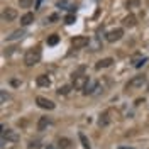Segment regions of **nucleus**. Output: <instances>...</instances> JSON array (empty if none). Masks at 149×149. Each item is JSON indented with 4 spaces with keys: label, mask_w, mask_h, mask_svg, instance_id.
Instances as JSON below:
<instances>
[{
    "label": "nucleus",
    "mask_w": 149,
    "mask_h": 149,
    "mask_svg": "<svg viewBox=\"0 0 149 149\" xmlns=\"http://www.w3.org/2000/svg\"><path fill=\"white\" fill-rule=\"evenodd\" d=\"M39 61H41V49L37 46L26 51V54H24V65L26 66H34Z\"/></svg>",
    "instance_id": "1"
},
{
    "label": "nucleus",
    "mask_w": 149,
    "mask_h": 149,
    "mask_svg": "<svg viewBox=\"0 0 149 149\" xmlns=\"http://www.w3.org/2000/svg\"><path fill=\"white\" fill-rule=\"evenodd\" d=\"M146 83V74H136L129 83L125 85V90H134V88H141Z\"/></svg>",
    "instance_id": "2"
},
{
    "label": "nucleus",
    "mask_w": 149,
    "mask_h": 149,
    "mask_svg": "<svg viewBox=\"0 0 149 149\" xmlns=\"http://www.w3.org/2000/svg\"><path fill=\"white\" fill-rule=\"evenodd\" d=\"M88 81H90V80H88V76L73 73V86H74V88H78V90H83Z\"/></svg>",
    "instance_id": "3"
},
{
    "label": "nucleus",
    "mask_w": 149,
    "mask_h": 149,
    "mask_svg": "<svg viewBox=\"0 0 149 149\" xmlns=\"http://www.w3.org/2000/svg\"><path fill=\"white\" fill-rule=\"evenodd\" d=\"M88 44H90V39L85 36H74L71 39V47L73 49H81V47L88 46Z\"/></svg>",
    "instance_id": "4"
},
{
    "label": "nucleus",
    "mask_w": 149,
    "mask_h": 149,
    "mask_svg": "<svg viewBox=\"0 0 149 149\" xmlns=\"http://www.w3.org/2000/svg\"><path fill=\"white\" fill-rule=\"evenodd\" d=\"M2 139H5L7 142H17L19 141V134L15 132V130H10L7 129L5 125H2Z\"/></svg>",
    "instance_id": "5"
},
{
    "label": "nucleus",
    "mask_w": 149,
    "mask_h": 149,
    "mask_svg": "<svg viewBox=\"0 0 149 149\" xmlns=\"http://www.w3.org/2000/svg\"><path fill=\"white\" fill-rule=\"evenodd\" d=\"M122 36H124V29L117 27V29L109 31V32H107V36H105V39H107L109 42H115V41H120Z\"/></svg>",
    "instance_id": "6"
},
{
    "label": "nucleus",
    "mask_w": 149,
    "mask_h": 149,
    "mask_svg": "<svg viewBox=\"0 0 149 149\" xmlns=\"http://www.w3.org/2000/svg\"><path fill=\"white\" fill-rule=\"evenodd\" d=\"M36 103L41 107V109H46V110H54V102L53 100H49L46 97H37L36 98Z\"/></svg>",
    "instance_id": "7"
},
{
    "label": "nucleus",
    "mask_w": 149,
    "mask_h": 149,
    "mask_svg": "<svg viewBox=\"0 0 149 149\" xmlns=\"http://www.w3.org/2000/svg\"><path fill=\"white\" fill-rule=\"evenodd\" d=\"M2 19H3V20H7V22L15 20V19H17V10L12 9V7H5L3 12H2Z\"/></svg>",
    "instance_id": "8"
},
{
    "label": "nucleus",
    "mask_w": 149,
    "mask_h": 149,
    "mask_svg": "<svg viewBox=\"0 0 149 149\" xmlns=\"http://www.w3.org/2000/svg\"><path fill=\"white\" fill-rule=\"evenodd\" d=\"M98 90V81L97 80H90L86 86L83 88V95H93V93Z\"/></svg>",
    "instance_id": "9"
},
{
    "label": "nucleus",
    "mask_w": 149,
    "mask_h": 149,
    "mask_svg": "<svg viewBox=\"0 0 149 149\" xmlns=\"http://www.w3.org/2000/svg\"><path fill=\"white\" fill-rule=\"evenodd\" d=\"M136 24H137V19H136L134 14H129V15H125V17L122 19V26H124V27L130 29V27H134Z\"/></svg>",
    "instance_id": "10"
},
{
    "label": "nucleus",
    "mask_w": 149,
    "mask_h": 149,
    "mask_svg": "<svg viewBox=\"0 0 149 149\" xmlns=\"http://www.w3.org/2000/svg\"><path fill=\"white\" fill-rule=\"evenodd\" d=\"M112 63H113V59H112V58H103V59H100V61L95 65V70H103V68H109V66H112Z\"/></svg>",
    "instance_id": "11"
},
{
    "label": "nucleus",
    "mask_w": 149,
    "mask_h": 149,
    "mask_svg": "<svg viewBox=\"0 0 149 149\" xmlns=\"http://www.w3.org/2000/svg\"><path fill=\"white\" fill-rule=\"evenodd\" d=\"M34 22V14L32 12H26L22 17H20V24L26 27V26H29V24H32Z\"/></svg>",
    "instance_id": "12"
},
{
    "label": "nucleus",
    "mask_w": 149,
    "mask_h": 149,
    "mask_svg": "<svg viewBox=\"0 0 149 149\" xmlns=\"http://www.w3.org/2000/svg\"><path fill=\"white\" fill-rule=\"evenodd\" d=\"M109 124H110L109 112H103V113H100V117H98V127H107Z\"/></svg>",
    "instance_id": "13"
},
{
    "label": "nucleus",
    "mask_w": 149,
    "mask_h": 149,
    "mask_svg": "<svg viewBox=\"0 0 149 149\" xmlns=\"http://www.w3.org/2000/svg\"><path fill=\"white\" fill-rule=\"evenodd\" d=\"M36 83L39 85V86H49V85H51V80H49L47 74H39L36 78Z\"/></svg>",
    "instance_id": "14"
},
{
    "label": "nucleus",
    "mask_w": 149,
    "mask_h": 149,
    "mask_svg": "<svg viewBox=\"0 0 149 149\" xmlns=\"http://www.w3.org/2000/svg\"><path fill=\"white\" fill-rule=\"evenodd\" d=\"M49 124H51V120H49V117H41V119H39V122H37V130H39V132L46 130Z\"/></svg>",
    "instance_id": "15"
},
{
    "label": "nucleus",
    "mask_w": 149,
    "mask_h": 149,
    "mask_svg": "<svg viewBox=\"0 0 149 149\" xmlns=\"http://www.w3.org/2000/svg\"><path fill=\"white\" fill-rule=\"evenodd\" d=\"M24 36H26L24 29H19V31H14L10 36H7V41H17V39H22Z\"/></svg>",
    "instance_id": "16"
},
{
    "label": "nucleus",
    "mask_w": 149,
    "mask_h": 149,
    "mask_svg": "<svg viewBox=\"0 0 149 149\" xmlns=\"http://www.w3.org/2000/svg\"><path fill=\"white\" fill-rule=\"evenodd\" d=\"M78 139H80V142H81V146H83L85 149H92V146H90V141H88V137L85 136L83 132H80V134H78Z\"/></svg>",
    "instance_id": "17"
},
{
    "label": "nucleus",
    "mask_w": 149,
    "mask_h": 149,
    "mask_svg": "<svg viewBox=\"0 0 149 149\" xmlns=\"http://www.w3.org/2000/svg\"><path fill=\"white\" fill-rule=\"evenodd\" d=\"M58 144H59V148H61V149H70V148H71V141L66 139V137H59Z\"/></svg>",
    "instance_id": "18"
},
{
    "label": "nucleus",
    "mask_w": 149,
    "mask_h": 149,
    "mask_svg": "<svg viewBox=\"0 0 149 149\" xmlns=\"http://www.w3.org/2000/svg\"><path fill=\"white\" fill-rule=\"evenodd\" d=\"M58 42H59V36L58 34H51L47 37V46H56Z\"/></svg>",
    "instance_id": "19"
},
{
    "label": "nucleus",
    "mask_w": 149,
    "mask_h": 149,
    "mask_svg": "<svg viewBox=\"0 0 149 149\" xmlns=\"http://www.w3.org/2000/svg\"><path fill=\"white\" fill-rule=\"evenodd\" d=\"M70 92H71V85H63V86L58 88V95H59V97H61V95H68Z\"/></svg>",
    "instance_id": "20"
},
{
    "label": "nucleus",
    "mask_w": 149,
    "mask_h": 149,
    "mask_svg": "<svg viewBox=\"0 0 149 149\" xmlns=\"http://www.w3.org/2000/svg\"><path fill=\"white\" fill-rule=\"evenodd\" d=\"M141 5V0H127L125 2V9H137Z\"/></svg>",
    "instance_id": "21"
},
{
    "label": "nucleus",
    "mask_w": 149,
    "mask_h": 149,
    "mask_svg": "<svg viewBox=\"0 0 149 149\" xmlns=\"http://www.w3.org/2000/svg\"><path fill=\"white\" fill-rule=\"evenodd\" d=\"M19 5L20 9H31L34 5V0H19Z\"/></svg>",
    "instance_id": "22"
},
{
    "label": "nucleus",
    "mask_w": 149,
    "mask_h": 149,
    "mask_svg": "<svg viewBox=\"0 0 149 149\" xmlns=\"http://www.w3.org/2000/svg\"><path fill=\"white\" fill-rule=\"evenodd\" d=\"M74 22H76V15H74V14H68V15L65 17L66 26H71V24H74Z\"/></svg>",
    "instance_id": "23"
},
{
    "label": "nucleus",
    "mask_w": 149,
    "mask_h": 149,
    "mask_svg": "<svg viewBox=\"0 0 149 149\" xmlns=\"http://www.w3.org/2000/svg\"><path fill=\"white\" fill-rule=\"evenodd\" d=\"M37 148H41V139L29 141V149H37Z\"/></svg>",
    "instance_id": "24"
},
{
    "label": "nucleus",
    "mask_w": 149,
    "mask_h": 149,
    "mask_svg": "<svg viewBox=\"0 0 149 149\" xmlns=\"http://www.w3.org/2000/svg\"><path fill=\"white\" fill-rule=\"evenodd\" d=\"M58 14H51V15H49V17L46 19V22H54V20H58Z\"/></svg>",
    "instance_id": "25"
},
{
    "label": "nucleus",
    "mask_w": 149,
    "mask_h": 149,
    "mask_svg": "<svg viewBox=\"0 0 149 149\" xmlns=\"http://www.w3.org/2000/svg\"><path fill=\"white\" fill-rule=\"evenodd\" d=\"M5 98H7V93L5 90H2V103H5Z\"/></svg>",
    "instance_id": "26"
},
{
    "label": "nucleus",
    "mask_w": 149,
    "mask_h": 149,
    "mask_svg": "<svg viewBox=\"0 0 149 149\" xmlns=\"http://www.w3.org/2000/svg\"><path fill=\"white\" fill-rule=\"evenodd\" d=\"M46 149H58L56 146H53V144H49V146H46Z\"/></svg>",
    "instance_id": "27"
},
{
    "label": "nucleus",
    "mask_w": 149,
    "mask_h": 149,
    "mask_svg": "<svg viewBox=\"0 0 149 149\" xmlns=\"http://www.w3.org/2000/svg\"><path fill=\"white\" fill-rule=\"evenodd\" d=\"M148 92H149V85H148Z\"/></svg>",
    "instance_id": "28"
}]
</instances>
